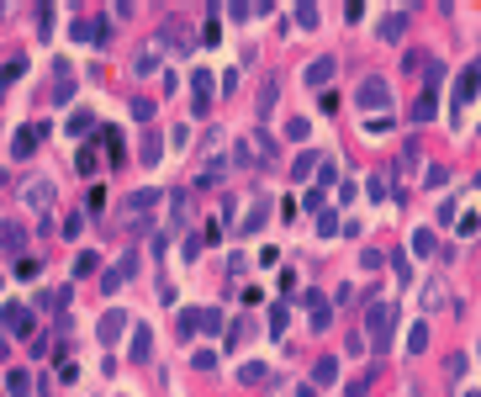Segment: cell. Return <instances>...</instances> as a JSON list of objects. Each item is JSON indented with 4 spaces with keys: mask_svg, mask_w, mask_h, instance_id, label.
Listing matches in <instances>:
<instances>
[{
    "mask_svg": "<svg viewBox=\"0 0 481 397\" xmlns=\"http://www.w3.org/2000/svg\"><path fill=\"white\" fill-rule=\"evenodd\" d=\"M365 386H371V382H354V386H349L344 397H365Z\"/></svg>",
    "mask_w": 481,
    "mask_h": 397,
    "instance_id": "9a60e30c",
    "label": "cell"
},
{
    "mask_svg": "<svg viewBox=\"0 0 481 397\" xmlns=\"http://www.w3.org/2000/svg\"><path fill=\"white\" fill-rule=\"evenodd\" d=\"M476 90H481V59L466 64V74H460V85H455V111L471 106V96H476Z\"/></svg>",
    "mask_w": 481,
    "mask_h": 397,
    "instance_id": "7a4b0ae2",
    "label": "cell"
},
{
    "mask_svg": "<svg viewBox=\"0 0 481 397\" xmlns=\"http://www.w3.org/2000/svg\"><path fill=\"white\" fill-rule=\"evenodd\" d=\"M333 382H338V361H333V355H323V361L313 365V386H333Z\"/></svg>",
    "mask_w": 481,
    "mask_h": 397,
    "instance_id": "5b68a950",
    "label": "cell"
},
{
    "mask_svg": "<svg viewBox=\"0 0 481 397\" xmlns=\"http://www.w3.org/2000/svg\"><path fill=\"white\" fill-rule=\"evenodd\" d=\"M460 397H481V392H460Z\"/></svg>",
    "mask_w": 481,
    "mask_h": 397,
    "instance_id": "e0dca14e",
    "label": "cell"
},
{
    "mask_svg": "<svg viewBox=\"0 0 481 397\" xmlns=\"http://www.w3.org/2000/svg\"><path fill=\"white\" fill-rule=\"evenodd\" d=\"M354 101H360V106H386V80H360Z\"/></svg>",
    "mask_w": 481,
    "mask_h": 397,
    "instance_id": "3957f363",
    "label": "cell"
},
{
    "mask_svg": "<svg viewBox=\"0 0 481 397\" xmlns=\"http://www.w3.org/2000/svg\"><path fill=\"white\" fill-rule=\"evenodd\" d=\"M317 159H323V154H296V159H291V175H296V181H307V175L317 169Z\"/></svg>",
    "mask_w": 481,
    "mask_h": 397,
    "instance_id": "52a82bcc",
    "label": "cell"
},
{
    "mask_svg": "<svg viewBox=\"0 0 481 397\" xmlns=\"http://www.w3.org/2000/svg\"><path fill=\"white\" fill-rule=\"evenodd\" d=\"M328 318H333V313H328V302L313 297V328H328Z\"/></svg>",
    "mask_w": 481,
    "mask_h": 397,
    "instance_id": "8fae6325",
    "label": "cell"
},
{
    "mask_svg": "<svg viewBox=\"0 0 481 397\" xmlns=\"http://www.w3.org/2000/svg\"><path fill=\"white\" fill-rule=\"evenodd\" d=\"M117 334H122V313H111L106 323H101V339H117Z\"/></svg>",
    "mask_w": 481,
    "mask_h": 397,
    "instance_id": "5bb4252c",
    "label": "cell"
},
{
    "mask_svg": "<svg viewBox=\"0 0 481 397\" xmlns=\"http://www.w3.org/2000/svg\"><path fill=\"white\" fill-rule=\"evenodd\" d=\"M333 69H338L333 59H313V64H307V85H313V90H323V85L333 80Z\"/></svg>",
    "mask_w": 481,
    "mask_h": 397,
    "instance_id": "277c9868",
    "label": "cell"
},
{
    "mask_svg": "<svg viewBox=\"0 0 481 397\" xmlns=\"http://www.w3.org/2000/svg\"><path fill=\"white\" fill-rule=\"evenodd\" d=\"M296 397H317V386H301V392H296Z\"/></svg>",
    "mask_w": 481,
    "mask_h": 397,
    "instance_id": "2e32d148",
    "label": "cell"
},
{
    "mask_svg": "<svg viewBox=\"0 0 481 397\" xmlns=\"http://www.w3.org/2000/svg\"><path fill=\"white\" fill-rule=\"evenodd\" d=\"M392 265H397V276H402V286H408V281H412V265H408V254H402V249H397V254H392Z\"/></svg>",
    "mask_w": 481,
    "mask_h": 397,
    "instance_id": "7c38bea8",
    "label": "cell"
},
{
    "mask_svg": "<svg viewBox=\"0 0 481 397\" xmlns=\"http://www.w3.org/2000/svg\"><path fill=\"white\" fill-rule=\"evenodd\" d=\"M445 376H450V382H460V376H466V355H450V361H445Z\"/></svg>",
    "mask_w": 481,
    "mask_h": 397,
    "instance_id": "30bf717a",
    "label": "cell"
},
{
    "mask_svg": "<svg viewBox=\"0 0 481 397\" xmlns=\"http://www.w3.org/2000/svg\"><path fill=\"white\" fill-rule=\"evenodd\" d=\"M265 371H270V365L249 361V365H243V371H238V382H243V386H259V382H265Z\"/></svg>",
    "mask_w": 481,
    "mask_h": 397,
    "instance_id": "ba28073f",
    "label": "cell"
},
{
    "mask_svg": "<svg viewBox=\"0 0 481 397\" xmlns=\"http://www.w3.org/2000/svg\"><path fill=\"white\" fill-rule=\"evenodd\" d=\"M408 349H412V355H418V349H429V328H423V323H418V328H412V339H408Z\"/></svg>",
    "mask_w": 481,
    "mask_h": 397,
    "instance_id": "4fadbf2b",
    "label": "cell"
},
{
    "mask_svg": "<svg viewBox=\"0 0 481 397\" xmlns=\"http://www.w3.org/2000/svg\"><path fill=\"white\" fill-rule=\"evenodd\" d=\"M433 106H439V101H433L429 90H423V96L412 101V122H429V117H433Z\"/></svg>",
    "mask_w": 481,
    "mask_h": 397,
    "instance_id": "9c48e42d",
    "label": "cell"
},
{
    "mask_svg": "<svg viewBox=\"0 0 481 397\" xmlns=\"http://www.w3.org/2000/svg\"><path fill=\"white\" fill-rule=\"evenodd\" d=\"M392 307H386V302H371V313H365V339H371L375 349H386L392 344Z\"/></svg>",
    "mask_w": 481,
    "mask_h": 397,
    "instance_id": "6da1fadb",
    "label": "cell"
},
{
    "mask_svg": "<svg viewBox=\"0 0 481 397\" xmlns=\"http://www.w3.org/2000/svg\"><path fill=\"white\" fill-rule=\"evenodd\" d=\"M402 32H408V16H397V11H392V16L381 22V37H386V43H402Z\"/></svg>",
    "mask_w": 481,
    "mask_h": 397,
    "instance_id": "8992f818",
    "label": "cell"
}]
</instances>
